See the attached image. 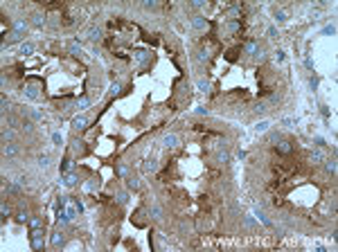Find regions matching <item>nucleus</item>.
<instances>
[{
    "label": "nucleus",
    "mask_w": 338,
    "mask_h": 252,
    "mask_svg": "<svg viewBox=\"0 0 338 252\" xmlns=\"http://www.w3.org/2000/svg\"><path fill=\"white\" fill-rule=\"evenodd\" d=\"M144 169H147V171H156V169H158V162H156V160H149V162L144 164Z\"/></svg>",
    "instance_id": "10"
},
{
    "label": "nucleus",
    "mask_w": 338,
    "mask_h": 252,
    "mask_svg": "<svg viewBox=\"0 0 338 252\" xmlns=\"http://www.w3.org/2000/svg\"><path fill=\"white\" fill-rule=\"evenodd\" d=\"M117 93H119V86L115 84V86H113V88H110V95H117Z\"/></svg>",
    "instance_id": "25"
},
{
    "label": "nucleus",
    "mask_w": 338,
    "mask_h": 252,
    "mask_svg": "<svg viewBox=\"0 0 338 252\" xmlns=\"http://www.w3.org/2000/svg\"><path fill=\"white\" fill-rule=\"evenodd\" d=\"M20 52H23V54H32V52H34V45H32V43H23Z\"/></svg>",
    "instance_id": "9"
},
{
    "label": "nucleus",
    "mask_w": 338,
    "mask_h": 252,
    "mask_svg": "<svg viewBox=\"0 0 338 252\" xmlns=\"http://www.w3.org/2000/svg\"><path fill=\"white\" fill-rule=\"evenodd\" d=\"M268 126H270V122H259L255 128H257V133H264V131H268Z\"/></svg>",
    "instance_id": "8"
},
{
    "label": "nucleus",
    "mask_w": 338,
    "mask_h": 252,
    "mask_svg": "<svg viewBox=\"0 0 338 252\" xmlns=\"http://www.w3.org/2000/svg\"><path fill=\"white\" fill-rule=\"evenodd\" d=\"M16 221H18V223H25V221H27V214H25V212H18V214H16Z\"/></svg>",
    "instance_id": "15"
},
{
    "label": "nucleus",
    "mask_w": 338,
    "mask_h": 252,
    "mask_svg": "<svg viewBox=\"0 0 338 252\" xmlns=\"http://www.w3.org/2000/svg\"><path fill=\"white\" fill-rule=\"evenodd\" d=\"M275 18L277 20H284V11H275Z\"/></svg>",
    "instance_id": "26"
},
{
    "label": "nucleus",
    "mask_w": 338,
    "mask_h": 252,
    "mask_svg": "<svg viewBox=\"0 0 338 252\" xmlns=\"http://www.w3.org/2000/svg\"><path fill=\"white\" fill-rule=\"evenodd\" d=\"M216 160H219V162H228L230 155H228V153H219V155H216Z\"/></svg>",
    "instance_id": "17"
},
{
    "label": "nucleus",
    "mask_w": 338,
    "mask_h": 252,
    "mask_svg": "<svg viewBox=\"0 0 338 252\" xmlns=\"http://www.w3.org/2000/svg\"><path fill=\"white\" fill-rule=\"evenodd\" d=\"M151 214L156 216V219H158V216H160V207H153V210H151Z\"/></svg>",
    "instance_id": "24"
},
{
    "label": "nucleus",
    "mask_w": 338,
    "mask_h": 252,
    "mask_svg": "<svg viewBox=\"0 0 338 252\" xmlns=\"http://www.w3.org/2000/svg\"><path fill=\"white\" fill-rule=\"evenodd\" d=\"M138 185H140L138 178H128V189H138Z\"/></svg>",
    "instance_id": "13"
},
{
    "label": "nucleus",
    "mask_w": 338,
    "mask_h": 252,
    "mask_svg": "<svg viewBox=\"0 0 338 252\" xmlns=\"http://www.w3.org/2000/svg\"><path fill=\"white\" fill-rule=\"evenodd\" d=\"M311 158H313V160H322V155H320V151H313Z\"/></svg>",
    "instance_id": "23"
},
{
    "label": "nucleus",
    "mask_w": 338,
    "mask_h": 252,
    "mask_svg": "<svg viewBox=\"0 0 338 252\" xmlns=\"http://www.w3.org/2000/svg\"><path fill=\"white\" fill-rule=\"evenodd\" d=\"M77 106H79V108H86V106H90V99H88V97H81V99L77 101Z\"/></svg>",
    "instance_id": "11"
},
{
    "label": "nucleus",
    "mask_w": 338,
    "mask_h": 252,
    "mask_svg": "<svg viewBox=\"0 0 338 252\" xmlns=\"http://www.w3.org/2000/svg\"><path fill=\"white\" fill-rule=\"evenodd\" d=\"M72 124H75V131H84L86 124H88V119H86V117H77Z\"/></svg>",
    "instance_id": "3"
},
{
    "label": "nucleus",
    "mask_w": 338,
    "mask_h": 252,
    "mask_svg": "<svg viewBox=\"0 0 338 252\" xmlns=\"http://www.w3.org/2000/svg\"><path fill=\"white\" fill-rule=\"evenodd\" d=\"M38 164H41V167L45 169L47 164H50V158H47V155H41V160H38Z\"/></svg>",
    "instance_id": "14"
},
{
    "label": "nucleus",
    "mask_w": 338,
    "mask_h": 252,
    "mask_svg": "<svg viewBox=\"0 0 338 252\" xmlns=\"http://www.w3.org/2000/svg\"><path fill=\"white\" fill-rule=\"evenodd\" d=\"M7 216H9V207H7V205H2V219H7Z\"/></svg>",
    "instance_id": "22"
},
{
    "label": "nucleus",
    "mask_w": 338,
    "mask_h": 252,
    "mask_svg": "<svg viewBox=\"0 0 338 252\" xmlns=\"http://www.w3.org/2000/svg\"><path fill=\"white\" fill-rule=\"evenodd\" d=\"M198 88H201V90H207V88H210V84H207L205 79H198Z\"/></svg>",
    "instance_id": "16"
},
{
    "label": "nucleus",
    "mask_w": 338,
    "mask_h": 252,
    "mask_svg": "<svg viewBox=\"0 0 338 252\" xmlns=\"http://www.w3.org/2000/svg\"><path fill=\"white\" fill-rule=\"evenodd\" d=\"M34 25H38V27H41V25H45V16H43V14H34Z\"/></svg>",
    "instance_id": "6"
},
{
    "label": "nucleus",
    "mask_w": 338,
    "mask_h": 252,
    "mask_svg": "<svg viewBox=\"0 0 338 252\" xmlns=\"http://www.w3.org/2000/svg\"><path fill=\"white\" fill-rule=\"evenodd\" d=\"M90 38H93V41H99V29H93V32H90Z\"/></svg>",
    "instance_id": "18"
},
{
    "label": "nucleus",
    "mask_w": 338,
    "mask_h": 252,
    "mask_svg": "<svg viewBox=\"0 0 338 252\" xmlns=\"http://www.w3.org/2000/svg\"><path fill=\"white\" fill-rule=\"evenodd\" d=\"M75 182H77V176H75V173H66V176H63V185L72 187Z\"/></svg>",
    "instance_id": "4"
},
{
    "label": "nucleus",
    "mask_w": 338,
    "mask_h": 252,
    "mask_svg": "<svg viewBox=\"0 0 338 252\" xmlns=\"http://www.w3.org/2000/svg\"><path fill=\"white\" fill-rule=\"evenodd\" d=\"M41 225V219H32V227H38Z\"/></svg>",
    "instance_id": "27"
},
{
    "label": "nucleus",
    "mask_w": 338,
    "mask_h": 252,
    "mask_svg": "<svg viewBox=\"0 0 338 252\" xmlns=\"http://www.w3.org/2000/svg\"><path fill=\"white\" fill-rule=\"evenodd\" d=\"M322 32H325V34H334V32H336V27H334V25H327Z\"/></svg>",
    "instance_id": "19"
},
{
    "label": "nucleus",
    "mask_w": 338,
    "mask_h": 252,
    "mask_svg": "<svg viewBox=\"0 0 338 252\" xmlns=\"http://www.w3.org/2000/svg\"><path fill=\"white\" fill-rule=\"evenodd\" d=\"M32 248L34 250H41L43 248V230H34L32 232Z\"/></svg>",
    "instance_id": "1"
},
{
    "label": "nucleus",
    "mask_w": 338,
    "mask_h": 252,
    "mask_svg": "<svg viewBox=\"0 0 338 252\" xmlns=\"http://www.w3.org/2000/svg\"><path fill=\"white\" fill-rule=\"evenodd\" d=\"M5 153H7V155H16V146H14V144H7V146H5Z\"/></svg>",
    "instance_id": "12"
},
{
    "label": "nucleus",
    "mask_w": 338,
    "mask_h": 252,
    "mask_svg": "<svg viewBox=\"0 0 338 252\" xmlns=\"http://www.w3.org/2000/svg\"><path fill=\"white\" fill-rule=\"evenodd\" d=\"M117 200H119V203H126V200H128V198H126V194H124V191H122V194H117Z\"/></svg>",
    "instance_id": "21"
},
{
    "label": "nucleus",
    "mask_w": 338,
    "mask_h": 252,
    "mask_svg": "<svg viewBox=\"0 0 338 252\" xmlns=\"http://www.w3.org/2000/svg\"><path fill=\"white\" fill-rule=\"evenodd\" d=\"M275 149H277V153H282V155H288V153L293 151V146H291V142H279L277 146H275Z\"/></svg>",
    "instance_id": "2"
},
{
    "label": "nucleus",
    "mask_w": 338,
    "mask_h": 252,
    "mask_svg": "<svg viewBox=\"0 0 338 252\" xmlns=\"http://www.w3.org/2000/svg\"><path fill=\"white\" fill-rule=\"evenodd\" d=\"M176 142H178L176 135H167V137H165V146H176Z\"/></svg>",
    "instance_id": "5"
},
{
    "label": "nucleus",
    "mask_w": 338,
    "mask_h": 252,
    "mask_svg": "<svg viewBox=\"0 0 338 252\" xmlns=\"http://www.w3.org/2000/svg\"><path fill=\"white\" fill-rule=\"evenodd\" d=\"M61 243H63V234H61V232L52 234V245H61Z\"/></svg>",
    "instance_id": "7"
},
{
    "label": "nucleus",
    "mask_w": 338,
    "mask_h": 252,
    "mask_svg": "<svg viewBox=\"0 0 338 252\" xmlns=\"http://www.w3.org/2000/svg\"><path fill=\"white\" fill-rule=\"evenodd\" d=\"M327 171L334 173V171H336V162H327Z\"/></svg>",
    "instance_id": "20"
}]
</instances>
